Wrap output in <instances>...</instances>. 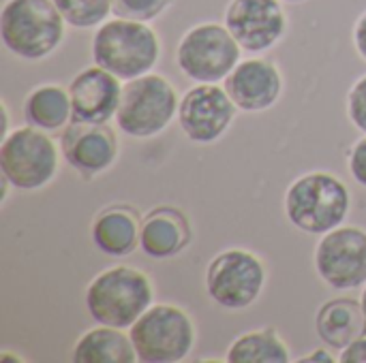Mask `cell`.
<instances>
[{
    "mask_svg": "<svg viewBox=\"0 0 366 363\" xmlns=\"http://www.w3.org/2000/svg\"><path fill=\"white\" fill-rule=\"evenodd\" d=\"M69 94L75 122L107 124L118 111L122 86L120 79L109 71L101 66H90L75 75L69 86Z\"/></svg>",
    "mask_w": 366,
    "mask_h": 363,
    "instance_id": "cell-14",
    "label": "cell"
},
{
    "mask_svg": "<svg viewBox=\"0 0 366 363\" xmlns=\"http://www.w3.org/2000/svg\"><path fill=\"white\" fill-rule=\"evenodd\" d=\"M287 2H300V0H287Z\"/></svg>",
    "mask_w": 366,
    "mask_h": 363,
    "instance_id": "cell-31",
    "label": "cell"
},
{
    "mask_svg": "<svg viewBox=\"0 0 366 363\" xmlns=\"http://www.w3.org/2000/svg\"><path fill=\"white\" fill-rule=\"evenodd\" d=\"M0 171L17 190L43 188L58 173V148L41 128H15L2 139Z\"/></svg>",
    "mask_w": 366,
    "mask_h": 363,
    "instance_id": "cell-7",
    "label": "cell"
},
{
    "mask_svg": "<svg viewBox=\"0 0 366 363\" xmlns=\"http://www.w3.org/2000/svg\"><path fill=\"white\" fill-rule=\"evenodd\" d=\"M142 223L133 208L114 205L103 210L92 223L94 246L109 257H127L139 246Z\"/></svg>",
    "mask_w": 366,
    "mask_h": 363,
    "instance_id": "cell-18",
    "label": "cell"
},
{
    "mask_svg": "<svg viewBox=\"0 0 366 363\" xmlns=\"http://www.w3.org/2000/svg\"><path fill=\"white\" fill-rule=\"evenodd\" d=\"M339 362V359H335L330 353H328V349H315L311 355H307V357H302L300 363H335Z\"/></svg>",
    "mask_w": 366,
    "mask_h": 363,
    "instance_id": "cell-28",
    "label": "cell"
},
{
    "mask_svg": "<svg viewBox=\"0 0 366 363\" xmlns=\"http://www.w3.org/2000/svg\"><path fill=\"white\" fill-rule=\"evenodd\" d=\"M24 118L30 126L41 131L66 128L73 120L71 94L60 86H39L24 101Z\"/></svg>",
    "mask_w": 366,
    "mask_h": 363,
    "instance_id": "cell-20",
    "label": "cell"
},
{
    "mask_svg": "<svg viewBox=\"0 0 366 363\" xmlns=\"http://www.w3.org/2000/svg\"><path fill=\"white\" fill-rule=\"evenodd\" d=\"M225 362L229 363H287L290 351L274 329L249 332L234 340L227 349Z\"/></svg>",
    "mask_w": 366,
    "mask_h": 363,
    "instance_id": "cell-21",
    "label": "cell"
},
{
    "mask_svg": "<svg viewBox=\"0 0 366 363\" xmlns=\"http://www.w3.org/2000/svg\"><path fill=\"white\" fill-rule=\"evenodd\" d=\"M64 160L84 178L109 169L118 156V143L112 128L94 122H71L60 135Z\"/></svg>",
    "mask_w": 366,
    "mask_h": 363,
    "instance_id": "cell-13",
    "label": "cell"
},
{
    "mask_svg": "<svg viewBox=\"0 0 366 363\" xmlns=\"http://www.w3.org/2000/svg\"><path fill=\"white\" fill-rule=\"evenodd\" d=\"M317 336L328 349L343 351L358 338L366 336V317L360 302L337 297L326 302L315 319Z\"/></svg>",
    "mask_w": 366,
    "mask_h": 363,
    "instance_id": "cell-17",
    "label": "cell"
},
{
    "mask_svg": "<svg viewBox=\"0 0 366 363\" xmlns=\"http://www.w3.org/2000/svg\"><path fill=\"white\" fill-rule=\"evenodd\" d=\"M131 342L137 362L178 363L187 359L195 344V327L191 317L169 304L150 306L131 327Z\"/></svg>",
    "mask_w": 366,
    "mask_h": 363,
    "instance_id": "cell-6",
    "label": "cell"
},
{
    "mask_svg": "<svg viewBox=\"0 0 366 363\" xmlns=\"http://www.w3.org/2000/svg\"><path fill=\"white\" fill-rule=\"evenodd\" d=\"M347 167H350L352 178L366 188V137L358 139L352 145L350 156H347Z\"/></svg>",
    "mask_w": 366,
    "mask_h": 363,
    "instance_id": "cell-25",
    "label": "cell"
},
{
    "mask_svg": "<svg viewBox=\"0 0 366 363\" xmlns=\"http://www.w3.org/2000/svg\"><path fill=\"white\" fill-rule=\"evenodd\" d=\"M354 45L358 49V53L366 60V13H362L354 26Z\"/></svg>",
    "mask_w": 366,
    "mask_h": 363,
    "instance_id": "cell-27",
    "label": "cell"
},
{
    "mask_svg": "<svg viewBox=\"0 0 366 363\" xmlns=\"http://www.w3.org/2000/svg\"><path fill=\"white\" fill-rule=\"evenodd\" d=\"M350 208L352 197L347 186L326 171L298 178L285 193V214L290 223L305 233L324 235L341 227Z\"/></svg>",
    "mask_w": 366,
    "mask_h": 363,
    "instance_id": "cell-4",
    "label": "cell"
},
{
    "mask_svg": "<svg viewBox=\"0 0 366 363\" xmlns=\"http://www.w3.org/2000/svg\"><path fill=\"white\" fill-rule=\"evenodd\" d=\"M54 4L73 28L101 26L114 11V0H54Z\"/></svg>",
    "mask_w": 366,
    "mask_h": 363,
    "instance_id": "cell-22",
    "label": "cell"
},
{
    "mask_svg": "<svg viewBox=\"0 0 366 363\" xmlns=\"http://www.w3.org/2000/svg\"><path fill=\"white\" fill-rule=\"evenodd\" d=\"M64 24L54 0H6L0 13L2 45L21 60L47 58L62 43Z\"/></svg>",
    "mask_w": 366,
    "mask_h": 363,
    "instance_id": "cell-3",
    "label": "cell"
},
{
    "mask_svg": "<svg viewBox=\"0 0 366 363\" xmlns=\"http://www.w3.org/2000/svg\"><path fill=\"white\" fill-rule=\"evenodd\" d=\"M176 88L161 75H142L122 86L118 111L114 116L118 128L135 139L163 133L178 116Z\"/></svg>",
    "mask_w": 366,
    "mask_h": 363,
    "instance_id": "cell-5",
    "label": "cell"
},
{
    "mask_svg": "<svg viewBox=\"0 0 366 363\" xmlns=\"http://www.w3.org/2000/svg\"><path fill=\"white\" fill-rule=\"evenodd\" d=\"M339 363H366V336L343 349L339 355Z\"/></svg>",
    "mask_w": 366,
    "mask_h": 363,
    "instance_id": "cell-26",
    "label": "cell"
},
{
    "mask_svg": "<svg viewBox=\"0 0 366 363\" xmlns=\"http://www.w3.org/2000/svg\"><path fill=\"white\" fill-rule=\"evenodd\" d=\"M161 43L146 21L116 17L103 21L92 36V60L118 79H135L157 64Z\"/></svg>",
    "mask_w": 366,
    "mask_h": 363,
    "instance_id": "cell-1",
    "label": "cell"
},
{
    "mask_svg": "<svg viewBox=\"0 0 366 363\" xmlns=\"http://www.w3.org/2000/svg\"><path fill=\"white\" fill-rule=\"evenodd\" d=\"M266 287V267L259 257L242 248L217 255L206 274V291L225 310L253 306Z\"/></svg>",
    "mask_w": 366,
    "mask_h": 363,
    "instance_id": "cell-9",
    "label": "cell"
},
{
    "mask_svg": "<svg viewBox=\"0 0 366 363\" xmlns=\"http://www.w3.org/2000/svg\"><path fill=\"white\" fill-rule=\"evenodd\" d=\"M225 26L244 51H266L285 34V13L279 0H232Z\"/></svg>",
    "mask_w": 366,
    "mask_h": 363,
    "instance_id": "cell-12",
    "label": "cell"
},
{
    "mask_svg": "<svg viewBox=\"0 0 366 363\" xmlns=\"http://www.w3.org/2000/svg\"><path fill=\"white\" fill-rule=\"evenodd\" d=\"M172 0H114V13L118 17L148 21L165 11Z\"/></svg>",
    "mask_w": 366,
    "mask_h": 363,
    "instance_id": "cell-23",
    "label": "cell"
},
{
    "mask_svg": "<svg viewBox=\"0 0 366 363\" xmlns=\"http://www.w3.org/2000/svg\"><path fill=\"white\" fill-rule=\"evenodd\" d=\"M240 45L221 24H199L178 43L176 62L195 83H219L240 62Z\"/></svg>",
    "mask_w": 366,
    "mask_h": 363,
    "instance_id": "cell-8",
    "label": "cell"
},
{
    "mask_svg": "<svg viewBox=\"0 0 366 363\" xmlns=\"http://www.w3.org/2000/svg\"><path fill=\"white\" fill-rule=\"evenodd\" d=\"M71 359L75 363H133L137 362V353L129 334L99 325L75 342Z\"/></svg>",
    "mask_w": 366,
    "mask_h": 363,
    "instance_id": "cell-19",
    "label": "cell"
},
{
    "mask_svg": "<svg viewBox=\"0 0 366 363\" xmlns=\"http://www.w3.org/2000/svg\"><path fill=\"white\" fill-rule=\"evenodd\" d=\"M154 300L150 278L129 265L101 272L86 289V310L97 325L129 329Z\"/></svg>",
    "mask_w": 366,
    "mask_h": 363,
    "instance_id": "cell-2",
    "label": "cell"
},
{
    "mask_svg": "<svg viewBox=\"0 0 366 363\" xmlns=\"http://www.w3.org/2000/svg\"><path fill=\"white\" fill-rule=\"evenodd\" d=\"M225 90L242 111H266L270 109L283 90L279 68L259 58L240 60L225 79Z\"/></svg>",
    "mask_w": 366,
    "mask_h": 363,
    "instance_id": "cell-15",
    "label": "cell"
},
{
    "mask_svg": "<svg viewBox=\"0 0 366 363\" xmlns=\"http://www.w3.org/2000/svg\"><path fill=\"white\" fill-rule=\"evenodd\" d=\"M0 362H21L19 357H13V355H9V353H2L0 355Z\"/></svg>",
    "mask_w": 366,
    "mask_h": 363,
    "instance_id": "cell-29",
    "label": "cell"
},
{
    "mask_svg": "<svg viewBox=\"0 0 366 363\" xmlns=\"http://www.w3.org/2000/svg\"><path fill=\"white\" fill-rule=\"evenodd\" d=\"M191 240V227L176 208L161 205L146 214L139 231V248L150 259L176 257Z\"/></svg>",
    "mask_w": 366,
    "mask_h": 363,
    "instance_id": "cell-16",
    "label": "cell"
},
{
    "mask_svg": "<svg viewBox=\"0 0 366 363\" xmlns=\"http://www.w3.org/2000/svg\"><path fill=\"white\" fill-rule=\"evenodd\" d=\"M236 103L217 83H197L180 98L178 124L195 143L219 141L236 116Z\"/></svg>",
    "mask_w": 366,
    "mask_h": 363,
    "instance_id": "cell-11",
    "label": "cell"
},
{
    "mask_svg": "<svg viewBox=\"0 0 366 363\" xmlns=\"http://www.w3.org/2000/svg\"><path fill=\"white\" fill-rule=\"evenodd\" d=\"M317 276L337 291H352L366 285V231L337 227L322 235L315 248Z\"/></svg>",
    "mask_w": 366,
    "mask_h": 363,
    "instance_id": "cell-10",
    "label": "cell"
},
{
    "mask_svg": "<svg viewBox=\"0 0 366 363\" xmlns=\"http://www.w3.org/2000/svg\"><path fill=\"white\" fill-rule=\"evenodd\" d=\"M347 116L352 124L366 135V75L354 83L347 94Z\"/></svg>",
    "mask_w": 366,
    "mask_h": 363,
    "instance_id": "cell-24",
    "label": "cell"
},
{
    "mask_svg": "<svg viewBox=\"0 0 366 363\" xmlns=\"http://www.w3.org/2000/svg\"><path fill=\"white\" fill-rule=\"evenodd\" d=\"M360 306H362V310H365V317H366V285H365V289H362V295H360Z\"/></svg>",
    "mask_w": 366,
    "mask_h": 363,
    "instance_id": "cell-30",
    "label": "cell"
}]
</instances>
